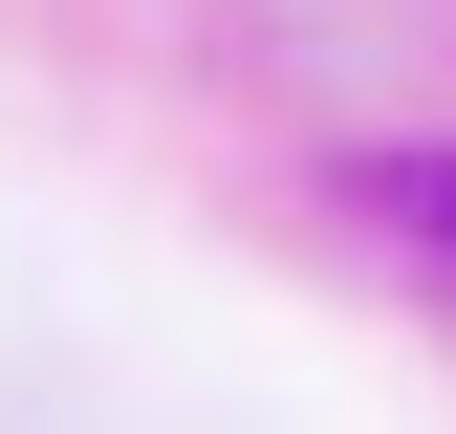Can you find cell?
I'll return each mask as SVG.
<instances>
[{
    "instance_id": "1",
    "label": "cell",
    "mask_w": 456,
    "mask_h": 434,
    "mask_svg": "<svg viewBox=\"0 0 456 434\" xmlns=\"http://www.w3.org/2000/svg\"><path fill=\"white\" fill-rule=\"evenodd\" d=\"M370 196H391V239H413V261H456V152H391Z\"/></svg>"
}]
</instances>
